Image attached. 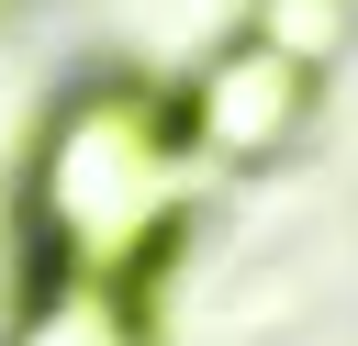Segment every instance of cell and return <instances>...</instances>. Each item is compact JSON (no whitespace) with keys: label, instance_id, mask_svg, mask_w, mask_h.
Wrapping results in <instances>:
<instances>
[{"label":"cell","instance_id":"cell-4","mask_svg":"<svg viewBox=\"0 0 358 346\" xmlns=\"http://www.w3.org/2000/svg\"><path fill=\"white\" fill-rule=\"evenodd\" d=\"M257 45H280L291 67H324L347 45V0H268L257 11Z\"/></svg>","mask_w":358,"mask_h":346},{"label":"cell","instance_id":"cell-2","mask_svg":"<svg viewBox=\"0 0 358 346\" xmlns=\"http://www.w3.org/2000/svg\"><path fill=\"white\" fill-rule=\"evenodd\" d=\"M302 89H313V67H291L280 45L246 33L235 56L201 67V89H190V145H213V156H268V145H291Z\"/></svg>","mask_w":358,"mask_h":346},{"label":"cell","instance_id":"cell-1","mask_svg":"<svg viewBox=\"0 0 358 346\" xmlns=\"http://www.w3.org/2000/svg\"><path fill=\"white\" fill-rule=\"evenodd\" d=\"M34 201H45V246L67 279H112L168 234L179 212V123L145 78H90L78 100H56L45 123V167H34Z\"/></svg>","mask_w":358,"mask_h":346},{"label":"cell","instance_id":"cell-3","mask_svg":"<svg viewBox=\"0 0 358 346\" xmlns=\"http://www.w3.org/2000/svg\"><path fill=\"white\" fill-rule=\"evenodd\" d=\"M11 346H145V335H134V313H123L112 279H56V290L22 313Z\"/></svg>","mask_w":358,"mask_h":346}]
</instances>
